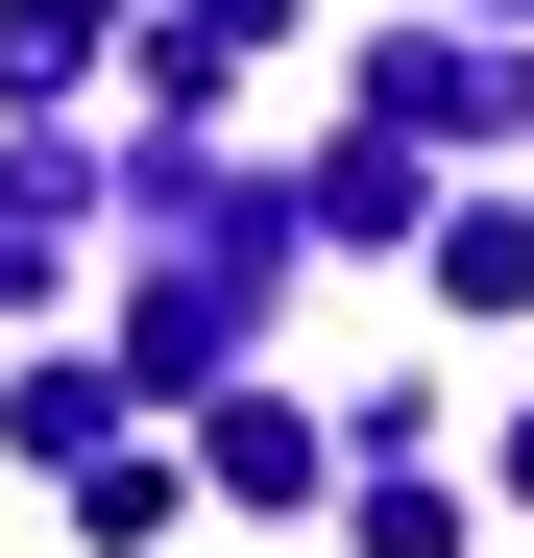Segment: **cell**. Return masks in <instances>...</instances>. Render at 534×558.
I'll use <instances>...</instances> for the list:
<instances>
[{
	"label": "cell",
	"instance_id": "5b68a950",
	"mask_svg": "<svg viewBox=\"0 0 534 558\" xmlns=\"http://www.w3.org/2000/svg\"><path fill=\"white\" fill-rule=\"evenodd\" d=\"M0 437H25V461H98V364H0Z\"/></svg>",
	"mask_w": 534,
	"mask_h": 558
},
{
	"label": "cell",
	"instance_id": "ba28073f",
	"mask_svg": "<svg viewBox=\"0 0 534 558\" xmlns=\"http://www.w3.org/2000/svg\"><path fill=\"white\" fill-rule=\"evenodd\" d=\"M25 292H49V267H25V243H0V316H25Z\"/></svg>",
	"mask_w": 534,
	"mask_h": 558
},
{
	"label": "cell",
	"instance_id": "6da1fadb",
	"mask_svg": "<svg viewBox=\"0 0 534 558\" xmlns=\"http://www.w3.org/2000/svg\"><path fill=\"white\" fill-rule=\"evenodd\" d=\"M365 122H389V146H510V122H534V49H510V25H462V49L389 25V49H365Z\"/></svg>",
	"mask_w": 534,
	"mask_h": 558
},
{
	"label": "cell",
	"instance_id": "8992f818",
	"mask_svg": "<svg viewBox=\"0 0 534 558\" xmlns=\"http://www.w3.org/2000/svg\"><path fill=\"white\" fill-rule=\"evenodd\" d=\"M170 510H195V461H98V486H73V534H98V558H146Z\"/></svg>",
	"mask_w": 534,
	"mask_h": 558
},
{
	"label": "cell",
	"instance_id": "3957f363",
	"mask_svg": "<svg viewBox=\"0 0 534 558\" xmlns=\"http://www.w3.org/2000/svg\"><path fill=\"white\" fill-rule=\"evenodd\" d=\"M437 316H534V219H486V195L437 219Z\"/></svg>",
	"mask_w": 534,
	"mask_h": 558
},
{
	"label": "cell",
	"instance_id": "9c48e42d",
	"mask_svg": "<svg viewBox=\"0 0 534 558\" xmlns=\"http://www.w3.org/2000/svg\"><path fill=\"white\" fill-rule=\"evenodd\" d=\"M510 486H534V437H510Z\"/></svg>",
	"mask_w": 534,
	"mask_h": 558
},
{
	"label": "cell",
	"instance_id": "7a4b0ae2",
	"mask_svg": "<svg viewBox=\"0 0 534 558\" xmlns=\"http://www.w3.org/2000/svg\"><path fill=\"white\" fill-rule=\"evenodd\" d=\"M195 486H219V510H316V413H267V389H243V413L195 437Z\"/></svg>",
	"mask_w": 534,
	"mask_h": 558
},
{
	"label": "cell",
	"instance_id": "277c9868",
	"mask_svg": "<svg viewBox=\"0 0 534 558\" xmlns=\"http://www.w3.org/2000/svg\"><path fill=\"white\" fill-rule=\"evenodd\" d=\"M98 73V0H0V98H73Z\"/></svg>",
	"mask_w": 534,
	"mask_h": 558
},
{
	"label": "cell",
	"instance_id": "52a82bcc",
	"mask_svg": "<svg viewBox=\"0 0 534 558\" xmlns=\"http://www.w3.org/2000/svg\"><path fill=\"white\" fill-rule=\"evenodd\" d=\"M267 25H292V0H195V49H267Z\"/></svg>",
	"mask_w": 534,
	"mask_h": 558
},
{
	"label": "cell",
	"instance_id": "30bf717a",
	"mask_svg": "<svg viewBox=\"0 0 534 558\" xmlns=\"http://www.w3.org/2000/svg\"><path fill=\"white\" fill-rule=\"evenodd\" d=\"M510 25H534V0H510Z\"/></svg>",
	"mask_w": 534,
	"mask_h": 558
}]
</instances>
